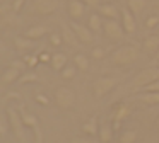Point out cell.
<instances>
[{"label":"cell","mask_w":159,"mask_h":143,"mask_svg":"<svg viewBox=\"0 0 159 143\" xmlns=\"http://www.w3.org/2000/svg\"><path fill=\"white\" fill-rule=\"evenodd\" d=\"M140 56V51H139L137 46H132V44H125V46H120L118 50L113 51L111 54V61L118 67H127V65H132L139 60Z\"/></svg>","instance_id":"6da1fadb"},{"label":"cell","mask_w":159,"mask_h":143,"mask_svg":"<svg viewBox=\"0 0 159 143\" xmlns=\"http://www.w3.org/2000/svg\"><path fill=\"white\" fill-rule=\"evenodd\" d=\"M156 80H159V67L157 65H156V67H151V68H145L140 73H137V77L132 82V90L134 92L142 90L144 87H147L149 84H152V82H156Z\"/></svg>","instance_id":"7a4b0ae2"},{"label":"cell","mask_w":159,"mask_h":143,"mask_svg":"<svg viewBox=\"0 0 159 143\" xmlns=\"http://www.w3.org/2000/svg\"><path fill=\"white\" fill-rule=\"evenodd\" d=\"M7 118H9V124H11V129L14 131L16 138L21 143H28L24 135V123L21 119V114L16 107H7Z\"/></svg>","instance_id":"3957f363"},{"label":"cell","mask_w":159,"mask_h":143,"mask_svg":"<svg viewBox=\"0 0 159 143\" xmlns=\"http://www.w3.org/2000/svg\"><path fill=\"white\" fill-rule=\"evenodd\" d=\"M116 85H118V78H115V77H99V78H96L94 84H93L94 95H96L98 99L104 97V95L110 94Z\"/></svg>","instance_id":"277c9868"},{"label":"cell","mask_w":159,"mask_h":143,"mask_svg":"<svg viewBox=\"0 0 159 143\" xmlns=\"http://www.w3.org/2000/svg\"><path fill=\"white\" fill-rule=\"evenodd\" d=\"M75 102V94L69 87H58L55 90V104L60 109H70Z\"/></svg>","instance_id":"5b68a950"},{"label":"cell","mask_w":159,"mask_h":143,"mask_svg":"<svg viewBox=\"0 0 159 143\" xmlns=\"http://www.w3.org/2000/svg\"><path fill=\"white\" fill-rule=\"evenodd\" d=\"M103 31L106 34V37L113 41H120L125 34V29L121 26V22H116V19H106L103 22Z\"/></svg>","instance_id":"8992f818"},{"label":"cell","mask_w":159,"mask_h":143,"mask_svg":"<svg viewBox=\"0 0 159 143\" xmlns=\"http://www.w3.org/2000/svg\"><path fill=\"white\" fill-rule=\"evenodd\" d=\"M58 0H33V10L38 15H52L58 9Z\"/></svg>","instance_id":"52a82bcc"},{"label":"cell","mask_w":159,"mask_h":143,"mask_svg":"<svg viewBox=\"0 0 159 143\" xmlns=\"http://www.w3.org/2000/svg\"><path fill=\"white\" fill-rule=\"evenodd\" d=\"M70 26H72V29L75 31L77 37H79V41L82 44H91L94 41L93 31L89 29V26H87V24H80L79 20H72V22H70Z\"/></svg>","instance_id":"ba28073f"},{"label":"cell","mask_w":159,"mask_h":143,"mask_svg":"<svg viewBox=\"0 0 159 143\" xmlns=\"http://www.w3.org/2000/svg\"><path fill=\"white\" fill-rule=\"evenodd\" d=\"M121 26H123L125 32L127 34H134L137 31V24H135V14L132 12L128 7H123L121 9Z\"/></svg>","instance_id":"9c48e42d"},{"label":"cell","mask_w":159,"mask_h":143,"mask_svg":"<svg viewBox=\"0 0 159 143\" xmlns=\"http://www.w3.org/2000/svg\"><path fill=\"white\" fill-rule=\"evenodd\" d=\"M86 9H87V5L82 2V0H70L69 5H67V10H69V15L72 17V20L84 19Z\"/></svg>","instance_id":"30bf717a"},{"label":"cell","mask_w":159,"mask_h":143,"mask_svg":"<svg viewBox=\"0 0 159 143\" xmlns=\"http://www.w3.org/2000/svg\"><path fill=\"white\" fill-rule=\"evenodd\" d=\"M62 37H63V43H67L69 46H77L79 48L80 44H82L79 41V37H77L75 31H74L72 26H69V24H62Z\"/></svg>","instance_id":"8fae6325"},{"label":"cell","mask_w":159,"mask_h":143,"mask_svg":"<svg viewBox=\"0 0 159 143\" xmlns=\"http://www.w3.org/2000/svg\"><path fill=\"white\" fill-rule=\"evenodd\" d=\"M98 10H99V15L101 17H106V19H118V15H121V9H118L115 3H101L99 7H98Z\"/></svg>","instance_id":"7c38bea8"},{"label":"cell","mask_w":159,"mask_h":143,"mask_svg":"<svg viewBox=\"0 0 159 143\" xmlns=\"http://www.w3.org/2000/svg\"><path fill=\"white\" fill-rule=\"evenodd\" d=\"M134 99L139 102H144V104H147V106H156V104H159V92L144 90L142 94H137Z\"/></svg>","instance_id":"4fadbf2b"},{"label":"cell","mask_w":159,"mask_h":143,"mask_svg":"<svg viewBox=\"0 0 159 143\" xmlns=\"http://www.w3.org/2000/svg\"><path fill=\"white\" fill-rule=\"evenodd\" d=\"M21 73H22V72H21V70H17V68H12V67L5 68L4 73H2V77H0V84H2V85L14 84V82H17V80H19Z\"/></svg>","instance_id":"5bb4252c"},{"label":"cell","mask_w":159,"mask_h":143,"mask_svg":"<svg viewBox=\"0 0 159 143\" xmlns=\"http://www.w3.org/2000/svg\"><path fill=\"white\" fill-rule=\"evenodd\" d=\"M130 116V107L123 102H118L116 106L113 107V121H118V123H123L125 119Z\"/></svg>","instance_id":"9a60e30c"},{"label":"cell","mask_w":159,"mask_h":143,"mask_svg":"<svg viewBox=\"0 0 159 143\" xmlns=\"http://www.w3.org/2000/svg\"><path fill=\"white\" fill-rule=\"evenodd\" d=\"M82 133L84 135H87V136H96L98 133H99V124H98V116L94 114V116H91V119L89 121H86L82 124Z\"/></svg>","instance_id":"2e32d148"},{"label":"cell","mask_w":159,"mask_h":143,"mask_svg":"<svg viewBox=\"0 0 159 143\" xmlns=\"http://www.w3.org/2000/svg\"><path fill=\"white\" fill-rule=\"evenodd\" d=\"M142 48L147 53H157L159 51V36H156V34L147 36L144 39V43H142Z\"/></svg>","instance_id":"e0dca14e"},{"label":"cell","mask_w":159,"mask_h":143,"mask_svg":"<svg viewBox=\"0 0 159 143\" xmlns=\"http://www.w3.org/2000/svg\"><path fill=\"white\" fill-rule=\"evenodd\" d=\"M48 32V29H46L45 26H41V24H38V26H33V27H29L28 31L24 32V36L26 37H29V39H41L45 34Z\"/></svg>","instance_id":"ac0fdd59"},{"label":"cell","mask_w":159,"mask_h":143,"mask_svg":"<svg viewBox=\"0 0 159 143\" xmlns=\"http://www.w3.org/2000/svg\"><path fill=\"white\" fill-rule=\"evenodd\" d=\"M50 65H52V68L55 72H62L63 68L67 67V56L63 53H53Z\"/></svg>","instance_id":"d6986e66"},{"label":"cell","mask_w":159,"mask_h":143,"mask_svg":"<svg viewBox=\"0 0 159 143\" xmlns=\"http://www.w3.org/2000/svg\"><path fill=\"white\" fill-rule=\"evenodd\" d=\"M113 126L110 124H101L99 126V133H98V136H99V141L101 143H111L113 141Z\"/></svg>","instance_id":"ffe728a7"},{"label":"cell","mask_w":159,"mask_h":143,"mask_svg":"<svg viewBox=\"0 0 159 143\" xmlns=\"http://www.w3.org/2000/svg\"><path fill=\"white\" fill-rule=\"evenodd\" d=\"M19 114H21V119H22V123H24L26 128H36V126H38L36 116L31 114V112H28L24 107H19Z\"/></svg>","instance_id":"44dd1931"},{"label":"cell","mask_w":159,"mask_h":143,"mask_svg":"<svg viewBox=\"0 0 159 143\" xmlns=\"http://www.w3.org/2000/svg\"><path fill=\"white\" fill-rule=\"evenodd\" d=\"M14 44H16L17 50L28 51V50H33V48H34V39H29V37H26V36H17L14 39Z\"/></svg>","instance_id":"7402d4cb"},{"label":"cell","mask_w":159,"mask_h":143,"mask_svg":"<svg viewBox=\"0 0 159 143\" xmlns=\"http://www.w3.org/2000/svg\"><path fill=\"white\" fill-rule=\"evenodd\" d=\"M87 26H89V29L93 31V32H99V31L103 29V20H101L99 12L91 14V15L87 17Z\"/></svg>","instance_id":"603a6c76"},{"label":"cell","mask_w":159,"mask_h":143,"mask_svg":"<svg viewBox=\"0 0 159 143\" xmlns=\"http://www.w3.org/2000/svg\"><path fill=\"white\" fill-rule=\"evenodd\" d=\"M137 129H127V131H123L120 135V138H118V143H135L137 141Z\"/></svg>","instance_id":"cb8c5ba5"},{"label":"cell","mask_w":159,"mask_h":143,"mask_svg":"<svg viewBox=\"0 0 159 143\" xmlns=\"http://www.w3.org/2000/svg\"><path fill=\"white\" fill-rule=\"evenodd\" d=\"M74 65H75L80 72H86L87 68H89V60H87L86 54L77 53V54H74Z\"/></svg>","instance_id":"d4e9b609"},{"label":"cell","mask_w":159,"mask_h":143,"mask_svg":"<svg viewBox=\"0 0 159 143\" xmlns=\"http://www.w3.org/2000/svg\"><path fill=\"white\" fill-rule=\"evenodd\" d=\"M77 70H79V68H77L75 65H67V67L60 72V77H62L63 80H72V78H75Z\"/></svg>","instance_id":"484cf974"},{"label":"cell","mask_w":159,"mask_h":143,"mask_svg":"<svg viewBox=\"0 0 159 143\" xmlns=\"http://www.w3.org/2000/svg\"><path fill=\"white\" fill-rule=\"evenodd\" d=\"M128 9L132 10L134 14H140L145 7V0H128Z\"/></svg>","instance_id":"4316f807"},{"label":"cell","mask_w":159,"mask_h":143,"mask_svg":"<svg viewBox=\"0 0 159 143\" xmlns=\"http://www.w3.org/2000/svg\"><path fill=\"white\" fill-rule=\"evenodd\" d=\"M38 80V75L34 73V72H26V73H21V77H19V84L24 85V84H33V82Z\"/></svg>","instance_id":"83f0119b"},{"label":"cell","mask_w":159,"mask_h":143,"mask_svg":"<svg viewBox=\"0 0 159 143\" xmlns=\"http://www.w3.org/2000/svg\"><path fill=\"white\" fill-rule=\"evenodd\" d=\"M22 60H24V63L28 65L29 68H34V67H38V65L41 63L38 54H24V56H22Z\"/></svg>","instance_id":"f1b7e54d"},{"label":"cell","mask_w":159,"mask_h":143,"mask_svg":"<svg viewBox=\"0 0 159 143\" xmlns=\"http://www.w3.org/2000/svg\"><path fill=\"white\" fill-rule=\"evenodd\" d=\"M9 128H11V124H9V118H5V116L0 114V136H2V138L7 136Z\"/></svg>","instance_id":"f546056e"},{"label":"cell","mask_w":159,"mask_h":143,"mask_svg":"<svg viewBox=\"0 0 159 143\" xmlns=\"http://www.w3.org/2000/svg\"><path fill=\"white\" fill-rule=\"evenodd\" d=\"M157 24H159V15H151L145 19V27L147 29H154Z\"/></svg>","instance_id":"4dcf8cb0"},{"label":"cell","mask_w":159,"mask_h":143,"mask_svg":"<svg viewBox=\"0 0 159 143\" xmlns=\"http://www.w3.org/2000/svg\"><path fill=\"white\" fill-rule=\"evenodd\" d=\"M50 43H52L53 46H60V44L63 43L62 34H58V32H52V34H50Z\"/></svg>","instance_id":"1f68e13d"},{"label":"cell","mask_w":159,"mask_h":143,"mask_svg":"<svg viewBox=\"0 0 159 143\" xmlns=\"http://www.w3.org/2000/svg\"><path fill=\"white\" fill-rule=\"evenodd\" d=\"M24 3H26V0H14V2H12V5H11L12 12H14V14H19L22 9H24Z\"/></svg>","instance_id":"d6a6232c"},{"label":"cell","mask_w":159,"mask_h":143,"mask_svg":"<svg viewBox=\"0 0 159 143\" xmlns=\"http://www.w3.org/2000/svg\"><path fill=\"white\" fill-rule=\"evenodd\" d=\"M34 101L38 102L39 106H48V104H50V99H48V95L41 94V92H39V94H36V95H34Z\"/></svg>","instance_id":"836d02e7"},{"label":"cell","mask_w":159,"mask_h":143,"mask_svg":"<svg viewBox=\"0 0 159 143\" xmlns=\"http://www.w3.org/2000/svg\"><path fill=\"white\" fill-rule=\"evenodd\" d=\"M104 54H106V53H104V50H103V48H99V46L94 48V50L91 51V56H93L94 60H101V58H104Z\"/></svg>","instance_id":"e575fe53"},{"label":"cell","mask_w":159,"mask_h":143,"mask_svg":"<svg viewBox=\"0 0 159 143\" xmlns=\"http://www.w3.org/2000/svg\"><path fill=\"white\" fill-rule=\"evenodd\" d=\"M33 131H34V143H43V131L39 128V124L36 128H33Z\"/></svg>","instance_id":"d590c367"},{"label":"cell","mask_w":159,"mask_h":143,"mask_svg":"<svg viewBox=\"0 0 159 143\" xmlns=\"http://www.w3.org/2000/svg\"><path fill=\"white\" fill-rule=\"evenodd\" d=\"M11 67H12V68H17V70L22 72L26 67H28V65L24 63V60H12V61H11Z\"/></svg>","instance_id":"8d00e7d4"},{"label":"cell","mask_w":159,"mask_h":143,"mask_svg":"<svg viewBox=\"0 0 159 143\" xmlns=\"http://www.w3.org/2000/svg\"><path fill=\"white\" fill-rule=\"evenodd\" d=\"M38 56H39V61H41V63H50V61H52V56H53V54H50L48 51H41Z\"/></svg>","instance_id":"74e56055"},{"label":"cell","mask_w":159,"mask_h":143,"mask_svg":"<svg viewBox=\"0 0 159 143\" xmlns=\"http://www.w3.org/2000/svg\"><path fill=\"white\" fill-rule=\"evenodd\" d=\"M84 3H86L87 7H91V9H98V7L101 5V0H82Z\"/></svg>","instance_id":"f35d334b"},{"label":"cell","mask_w":159,"mask_h":143,"mask_svg":"<svg viewBox=\"0 0 159 143\" xmlns=\"http://www.w3.org/2000/svg\"><path fill=\"white\" fill-rule=\"evenodd\" d=\"M142 90H154V92H159V80L152 82V84H149L147 87H144Z\"/></svg>","instance_id":"ab89813d"},{"label":"cell","mask_w":159,"mask_h":143,"mask_svg":"<svg viewBox=\"0 0 159 143\" xmlns=\"http://www.w3.org/2000/svg\"><path fill=\"white\" fill-rule=\"evenodd\" d=\"M5 99H7V101L9 99H17V101H21V94H19V92H9Z\"/></svg>","instance_id":"60d3db41"},{"label":"cell","mask_w":159,"mask_h":143,"mask_svg":"<svg viewBox=\"0 0 159 143\" xmlns=\"http://www.w3.org/2000/svg\"><path fill=\"white\" fill-rule=\"evenodd\" d=\"M70 143H91L89 140H86V138H74Z\"/></svg>","instance_id":"b9f144b4"},{"label":"cell","mask_w":159,"mask_h":143,"mask_svg":"<svg viewBox=\"0 0 159 143\" xmlns=\"http://www.w3.org/2000/svg\"><path fill=\"white\" fill-rule=\"evenodd\" d=\"M156 124H157V128H159V116H157V119H156Z\"/></svg>","instance_id":"7bdbcfd3"},{"label":"cell","mask_w":159,"mask_h":143,"mask_svg":"<svg viewBox=\"0 0 159 143\" xmlns=\"http://www.w3.org/2000/svg\"><path fill=\"white\" fill-rule=\"evenodd\" d=\"M156 65H157V67H159V61H157V63H156Z\"/></svg>","instance_id":"ee69618b"},{"label":"cell","mask_w":159,"mask_h":143,"mask_svg":"<svg viewBox=\"0 0 159 143\" xmlns=\"http://www.w3.org/2000/svg\"><path fill=\"white\" fill-rule=\"evenodd\" d=\"M57 143H62V141H57Z\"/></svg>","instance_id":"f6af8a7d"}]
</instances>
